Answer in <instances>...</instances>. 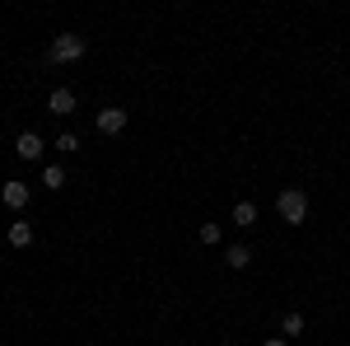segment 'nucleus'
<instances>
[{
  "instance_id": "obj_5",
  "label": "nucleus",
  "mask_w": 350,
  "mask_h": 346,
  "mask_svg": "<svg viewBox=\"0 0 350 346\" xmlns=\"http://www.w3.org/2000/svg\"><path fill=\"white\" fill-rule=\"evenodd\" d=\"M14 155H19V160H42V136L24 132L19 140H14Z\"/></svg>"
},
{
  "instance_id": "obj_8",
  "label": "nucleus",
  "mask_w": 350,
  "mask_h": 346,
  "mask_svg": "<svg viewBox=\"0 0 350 346\" xmlns=\"http://www.w3.org/2000/svg\"><path fill=\"white\" fill-rule=\"evenodd\" d=\"M224 262L234 267V271H243V267L252 262V253H247V248H243V243H234V248H224Z\"/></svg>"
},
{
  "instance_id": "obj_12",
  "label": "nucleus",
  "mask_w": 350,
  "mask_h": 346,
  "mask_svg": "<svg viewBox=\"0 0 350 346\" xmlns=\"http://www.w3.org/2000/svg\"><path fill=\"white\" fill-rule=\"evenodd\" d=\"M201 243H219V225H201Z\"/></svg>"
},
{
  "instance_id": "obj_11",
  "label": "nucleus",
  "mask_w": 350,
  "mask_h": 346,
  "mask_svg": "<svg viewBox=\"0 0 350 346\" xmlns=\"http://www.w3.org/2000/svg\"><path fill=\"white\" fill-rule=\"evenodd\" d=\"M234 220H239V225H252V220H257V206H252V201H239V206H234Z\"/></svg>"
},
{
  "instance_id": "obj_2",
  "label": "nucleus",
  "mask_w": 350,
  "mask_h": 346,
  "mask_svg": "<svg viewBox=\"0 0 350 346\" xmlns=\"http://www.w3.org/2000/svg\"><path fill=\"white\" fill-rule=\"evenodd\" d=\"M56 61V66H70V61H80L84 56V38H75V33H61V38H52V52H47Z\"/></svg>"
},
{
  "instance_id": "obj_3",
  "label": "nucleus",
  "mask_w": 350,
  "mask_h": 346,
  "mask_svg": "<svg viewBox=\"0 0 350 346\" xmlns=\"http://www.w3.org/2000/svg\"><path fill=\"white\" fill-rule=\"evenodd\" d=\"M0 201H5L10 211H24V206H28V187L19 183V178H10V183L0 187Z\"/></svg>"
},
{
  "instance_id": "obj_4",
  "label": "nucleus",
  "mask_w": 350,
  "mask_h": 346,
  "mask_svg": "<svg viewBox=\"0 0 350 346\" xmlns=\"http://www.w3.org/2000/svg\"><path fill=\"white\" fill-rule=\"evenodd\" d=\"M122 127H126V108H103L98 112V132L103 136H117Z\"/></svg>"
},
{
  "instance_id": "obj_1",
  "label": "nucleus",
  "mask_w": 350,
  "mask_h": 346,
  "mask_svg": "<svg viewBox=\"0 0 350 346\" xmlns=\"http://www.w3.org/2000/svg\"><path fill=\"white\" fill-rule=\"evenodd\" d=\"M275 211H280V220H290V225H299V220L308 215V197H304L299 187H285V192L275 197Z\"/></svg>"
},
{
  "instance_id": "obj_7",
  "label": "nucleus",
  "mask_w": 350,
  "mask_h": 346,
  "mask_svg": "<svg viewBox=\"0 0 350 346\" xmlns=\"http://www.w3.org/2000/svg\"><path fill=\"white\" fill-rule=\"evenodd\" d=\"M5 239H10V248H28V243H33V225H24V220H14Z\"/></svg>"
},
{
  "instance_id": "obj_13",
  "label": "nucleus",
  "mask_w": 350,
  "mask_h": 346,
  "mask_svg": "<svg viewBox=\"0 0 350 346\" xmlns=\"http://www.w3.org/2000/svg\"><path fill=\"white\" fill-rule=\"evenodd\" d=\"M262 346H285V337H267V342H262Z\"/></svg>"
},
{
  "instance_id": "obj_10",
  "label": "nucleus",
  "mask_w": 350,
  "mask_h": 346,
  "mask_svg": "<svg viewBox=\"0 0 350 346\" xmlns=\"http://www.w3.org/2000/svg\"><path fill=\"white\" fill-rule=\"evenodd\" d=\"M280 332H285V337H299V332H304V314H285Z\"/></svg>"
},
{
  "instance_id": "obj_9",
  "label": "nucleus",
  "mask_w": 350,
  "mask_h": 346,
  "mask_svg": "<svg viewBox=\"0 0 350 346\" xmlns=\"http://www.w3.org/2000/svg\"><path fill=\"white\" fill-rule=\"evenodd\" d=\"M42 187H66V169H61V164H47V169H42Z\"/></svg>"
},
{
  "instance_id": "obj_6",
  "label": "nucleus",
  "mask_w": 350,
  "mask_h": 346,
  "mask_svg": "<svg viewBox=\"0 0 350 346\" xmlns=\"http://www.w3.org/2000/svg\"><path fill=\"white\" fill-rule=\"evenodd\" d=\"M47 108H52L56 117H66V112H75V94H70V89H52V99H47Z\"/></svg>"
}]
</instances>
